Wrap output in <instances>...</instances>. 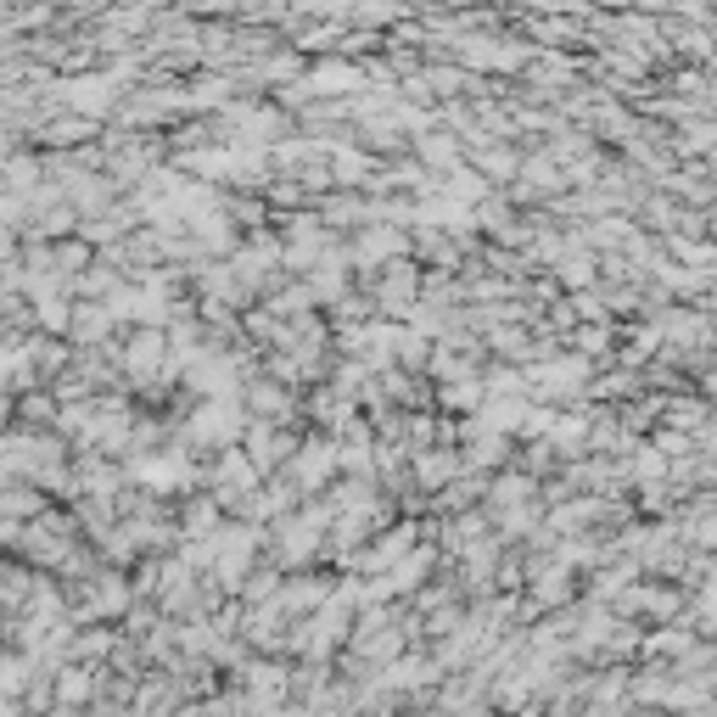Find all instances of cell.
<instances>
[{
    "mask_svg": "<svg viewBox=\"0 0 717 717\" xmlns=\"http://www.w3.org/2000/svg\"><path fill=\"white\" fill-rule=\"evenodd\" d=\"M6 376H12V359H6V353H0V381H6Z\"/></svg>",
    "mask_w": 717,
    "mask_h": 717,
    "instance_id": "cell-1",
    "label": "cell"
},
{
    "mask_svg": "<svg viewBox=\"0 0 717 717\" xmlns=\"http://www.w3.org/2000/svg\"><path fill=\"white\" fill-rule=\"evenodd\" d=\"M0 421H6V404H0Z\"/></svg>",
    "mask_w": 717,
    "mask_h": 717,
    "instance_id": "cell-2",
    "label": "cell"
}]
</instances>
